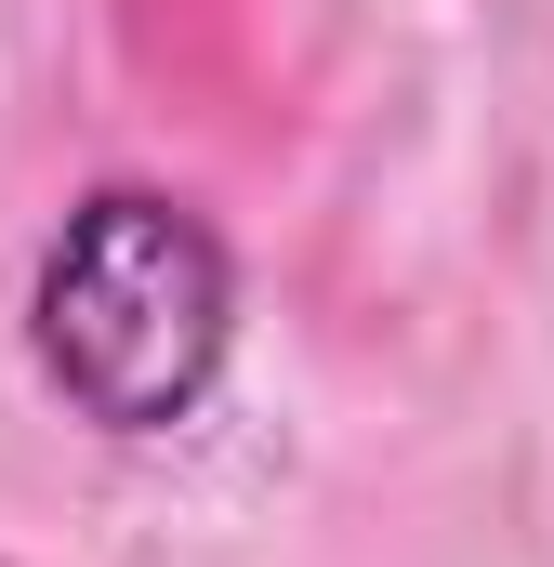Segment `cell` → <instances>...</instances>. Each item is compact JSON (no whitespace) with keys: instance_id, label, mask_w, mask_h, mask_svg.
<instances>
[{"instance_id":"1","label":"cell","mask_w":554,"mask_h":567,"mask_svg":"<svg viewBox=\"0 0 554 567\" xmlns=\"http://www.w3.org/2000/svg\"><path fill=\"white\" fill-rule=\"evenodd\" d=\"M27 343L93 435H172L238 357V251L172 185H93L40 251Z\"/></svg>"}]
</instances>
